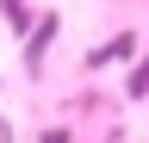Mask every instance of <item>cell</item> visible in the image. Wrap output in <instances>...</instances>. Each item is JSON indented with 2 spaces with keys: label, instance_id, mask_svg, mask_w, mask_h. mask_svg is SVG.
Returning <instances> with one entry per match:
<instances>
[{
  "label": "cell",
  "instance_id": "6da1fadb",
  "mask_svg": "<svg viewBox=\"0 0 149 143\" xmlns=\"http://www.w3.org/2000/svg\"><path fill=\"white\" fill-rule=\"evenodd\" d=\"M130 50H137V31H118V38H106V44H100V50H93V56H87V62H93V68H106V62H124V56H130Z\"/></svg>",
  "mask_w": 149,
  "mask_h": 143
},
{
  "label": "cell",
  "instance_id": "277c9868",
  "mask_svg": "<svg viewBox=\"0 0 149 143\" xmlns=\"http://www.w3.org/2000/svg\"><path fill=\"white\" fill-rule=\"evenodd\" d=\"M44 143H68V124H56V131H44Z\"/></svg>",
  "mask_w": 149,
  "mask_h": 143
},
{
  "label": "cell",
  "instance_id": "3957f363",
  "mask_svg": "<svg viewBox=\"0 0 149 143\" xmlns=\"http://www.w3.org/2000/svg\"><path fill=\"white\" fill-rule=\"evenodd\" d=\"M124 100H149V56L130 68V81H124Z\"/></svg>",
  "mask_w": 149,
  "mask_h": 143
},
{
  "label": "cell",
  "instance_id": "7a4b0ae2",
  "mask_svg": "<svg viewBox=\"0 0 149 143\" xmlns=\"http://www.w3.org/2000/svg\"><path fill=\"white\" fill-rule=\"evenodd\" d=\"M56 44V19H37L31 25V50H25V68H37V62H44V50Z\"/></svg>",
  "mask_w": 149,
  "mask_h": 143
}]
</instances>
